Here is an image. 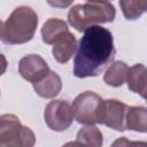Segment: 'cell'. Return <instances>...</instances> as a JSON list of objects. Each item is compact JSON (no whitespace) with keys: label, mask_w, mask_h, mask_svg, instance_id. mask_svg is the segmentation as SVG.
Returning a JSON list of instances; mask_svg holds the SVG:
<instances>
[{"label":"cell","mask_w":147,"mask_h":147,"mask_svg":"<svg viewBox=\"0 0 147 147\" xmlns=\"http://www.w3.org/2000/svg\"><path fill=\"white\" fill-rule=\"evenodd\" d=\"M119 6L127 20H137L147 9V1H119Z\"/></svg>","instance_id":"16"},{"label":"cell","mask_w":147,"mask_h":147,"mask_svg":"<svg viewBox=\"0 0 147 147\" xmlns=\"http://www.w3.org/2000/svg\"><path fill=\"white\" fill-rule=\"evenodd\" d=\"M121 146L122 147H147L145 141H131L125 137H121Z\"/></svg>","instance_id":"17"},{"label":"cell","mask_w":147,"mask_h":147,"mask_svg":"<svg viewBox=\"0 0 147 147\" xmlns=\"http://www.w3.org/2000/svg\"><path fill=\"white\" fill-rule=\"evenodd\" d=\"M125 129L137 132H146L147 129V110L141 106L127 107L125 114Z\"/></svg>","instance_id":"12"},{"label":"cell","mask_w":147,"mask_h":147,"mask_svg":"<svg viewBox=\"0 0 147 147\" xmlns=\"http://www.w3.org/2000/svg\"><path fill=\"white\" fill-rule=\"evenodd\" d=\"M7 59L3 54H0V76L3 75L6 72V69H7Z\"/></svg>","instance_id":"18"},{"label":"cell","mask_w":147,"mask_h":147,"mask_svg":"<svg viewBox=\"0 0 147 147\" xmlns=\"http://www.w3.org/2000/svg\"><path fill=\"white\" fill-rule=\"evenodd\" d=\"M116 51L111 32L100 25L90 26L77 45L74 75L78 78L96 77L114 61Z\"/></svg>","instance_id":"1"},{"label":"cell","mask_w":147,"mask_h":147,"mask_svg":"<svg viewBox=\"0 0 147 147\" xmlns=\"http://www.w3.org/2000/svg\"><path fill=\"white\" fill-rule=\"evenodd\" d=\"M127 107L129 106L116 99L103 100L99 123L115 131H125V114Z\"/></svg>","instance_id":"7"},{"label":"cell","mask_w":147,"mask_h":147,"mask_svg":"<svg viewBox=\"0 0 147 147\" xmlns=\"http://www.w3.org/2000/svg\"><path fill=\"white\" fill-rule=\"evenodd\" d=\"M69 31L67 23L60 18H49L47 20L41 28V38L42 41L47 45H53L54 41L64 32Z\"/></svg>","instance_id":"13"},{"label":"cell","mask_w":147,"mask_h":147,"mask_svg":"<svg viewBox=\"0 0 147 147\" xmlns=\"http://www.w3.org/2000/svg\"><path fill=\"white\" fill-rule=\"evenodd\" d=\"M33 88L36 93L45 99H52L55 98L62 88V80L60 76L55 72L49 70V72L39 82L33 83Z\"/></svg>","instance_id":"10"},{"label":"cell","mask_w":147,"mask_h":147,"mask_svg":"<svg viewBox=\"0 0 147 147\" xmlns=\"http://www.w3.org/2000/svg\"><path fill=\"white\" fill-rule=\"evenodd\" d=\"M38 25L37 13L28 6L13 10L6 22L0 21V40L8 45H20L30 41Z\"/></svg>","instance_id":"2"},{"label":"cell","mask_w":147,"mask_h":147,"mask_svg":"<svg viewBox=\"0 0 147 147\" xmlns=\"http://www.w3.org/2000/svg\"><path fill=\"white\" fill-rule=\"evenodd\" d=\"M18 72L25 80L33 84L41 80L49 72V68L40 55L29 54L21 59L18 63Z\"/></svg>","instance_id":"8"},{"label":"cell","mask_w":147,"mask_h":147,"mask_svg":"<svg viewBox=\"0 0 147 147\" xmlns=\"http://www.w3.org/2000/svg\"><path fill=\"white\" fill-rule=\"evenodd\" d=\"M76 141H79L86 147H102V132L95 125L83 126L76 134Z\"/></svg>","instance_id":"15"},{"label":"cell","mask_w":147,"mask_h":147,"mask_svg":"<svg viewBox=\"0 0 147 147\" xmlns=\"http://www.w3.org/2000/svg\"><path fill=\"white\" fill-rule=\"evenodd\" d=\"M44 118L45 123L51 130L57 132L64 131L71 125L74 121L71 106L65 100L49 101L45 108Z\"/></svg>","instance_id":"6"},{"label":"cell","mask_w":147,"mask_h":147,"mask_svg":"<svg viewBox=\"0 0 147 147\" xmlns=\"http://www.w3.org/2000/svg\"><path fill=\"white\" fill-rule=\"evenodd\" d=\"M110 147H122V146H121V138L116 139V140L113 142V145H111Z\"/></svg>","instance_id":"20"},{"label":"cell","mask_w":147,"mask_h":147,"mask_svg":"<svg viewBox=\"0 0 147 147\" xmlns=\"http://www.w3.org/2000/svg\"><path fill=\"white\" fill-rule=\"evenodd\" d=\"M103 99L91 91L78 94L71 105L74 118L85 125H94L99 123L101 116Z\"/></svg>","instance_id":"5"},{"label":"cell","mask_w":147,"mask_h":147,"mask_svg":"<svg viewBox=\"0 0 147 147\" xmlns=\"http://www.w3.org/2000/svg\"><path fill=\"white\" fill-rule=\"evenodd\" d=\"M146 74H147L146 67L141 63H138L129 68L125 80L127 87L132 92L140 94L142 98L146 96V82H147Z\"/></svg>","instance_id":"11"},{"label":"cell","mask_w":147,"mask_h":147,"mask_svg":"<svg viewBox=\"0 0 147 147\" xmlns=\"http://www.w3.org/2000/svg\"><path fill=\"white\" fill-rule=\"evenodd\" d=\"M62 147H86V146H84L79 141H69V142L64 144Z\"/></svg>","instance_id":"19"},{"label":"cell","mask_w":147,"mask_h":147,"mask_svg":"<svg viewBox=\"0 0 147 147\" xmlns=\"http://www.w3.org/2000/svg\"><path fill=\"white\" fill-rule=\"evenodd\" d=\"M115 7L108 1H87L72 6L68 11V22L77 31H85L96 24L113 22Z\"/></svg>","instance_id":"3"},{"label":"cell","mask_w":147,"mask_h":147,"mask_svg":"<svg viewBox=\"0 0 147 147\" xmlns=\"http://www.w3.org/2000/svg\"><path fill=\"white\" fill-rule=\"evenodd\" d=\"M76 49H77V39L70 31H67L62 33L54 41L52 54L59 63L64 64L72 57Z\"/></svg>","instance_id":"9"},{"label":"cell","mask_w":147,"mask_h":147,"mask_svg":"<svg viewBox=\"0 0 147 147\" xmlns=\"http://www.w3.org/2000/svg\"><path fill=\"white\" fill-rule=\"evenodd\" d=\"M36 144L34 132L21 124L14 114L0 116V147H33Z\"/></svg>","instance_id":"4"},{"label":"cell","mask_w":147,"mask_h":147,"mask_svg":"<svg viewBox=\"0 0 147 147\" xmlns=\"http://www.w3.org/2000/svg\"><path fill=\"white\" fill-rule=\"evenodd\" d=\"M129 67L123 61H116L108 67L103 75V82L113 87L122 86L126 80Z\"/></svg>","instance_id":"14"}]
</instances>
